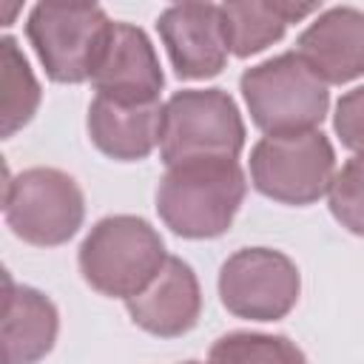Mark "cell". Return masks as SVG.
<instances>
[{"label": "cell", "mask_w": 364, "mask_h": 364, "mask_svg": "<svg viewBox=\"0 0 364 364\" xmlns=\"http://www.w3.org/2000/svg\"><path fill=\"white\" fill-rule=\"evenodd\" d=\"M247 193L245 171L228 156H199L165 165L156 213L182 239H216L230 230Z\"/></svg>", "instance_id": "obj_1"}, {"label": "cell", "mask_w": 364, "mask_h": 364, "mask_svg": "<svg viewBox=\"0 0 364 364\" xmlns=\"http://www.w3.org/2000/svg\"><path fill=\"white\" fill-rule=\"evenodd\" d=\"M159 230L142 216L117 213L100 219L80 245L77 264L85 284L108 299H131L165 264Z\"/></svg>", "instance_id": "obj_2"}, {"label": "cell", "mask_w": 364, "mask_h": 364, "mask_svg": "<svg viewBox=\"0 0 364 364\" xmlns=\"http://www.w3.org/2000/svg\"><path fill=\"white\" fill-rule=\"evenodd\" d=\"M239 91L250 119L264 134H290L318 128L330 108L327 82L299 51H284L239 77Z\"/></svg>", "instance_id": "obj_3"}, {"label": "cell", "mask_w": 364, "mask_h": 364, "mask_svg": "<svg viewBox=\"0 0 364 364\" xmlns=\"http://www.w3.org/2000/svg\"><path fill=\"white\" fill-rule=\"evenodd\" d=\"M336 176V151L318 131L267 134L250 148V185L282 205L318 202Z\"/></svg>", "instance_id": "obj_4"}, {"label": "cell", "mask_w": 364, "mask_h": 364, "mask_svg": "<svg viewBox=\"0 0 364 364\" xmlns=\"http://www.w3.org/2000/svg\"><path fill=\"white\" fill-rule=\"evenodd\" d=\"M3 216L11 233L34 247H57L77 236L85 219V196L60 168H26L6 176Z\"/></svg>", "instance_id": "obj_5"}, {"label": "cell", "mask_w": 364, "mask_h": 364, "mask_svg": "<svg viewBox=\"0 0 364 364\" xmlns=\"http://www.w3.org/2000/svg\"><path fill=\"white\" fill-rule=\"evenodd\" d=\"M111 20L88 3H37L26 20V37L48 80L77 85L91 80L108 43Z\"/></svg>", "instance_id": "obj_6"}, {"label": "cell", "mask_w": 364, "mask_h": 364, "mask_svg": "<svg viewBox=\"0 0 364 364\" xmlns=\"http://www.w3.org/2000/svg\"><path fill=\"white\" fill-rule=\"evenodd\" d=\"M245 122L233 97L222 88H185L162 105L159 156L176 165L199 156L239 159Z\"/></svg>", "instance_id": "obj_7"}, {"label": "cell", "mask_w": 364, "mask_h": 364, "mask_svg": "<svg viewBox=\"0 0 364 364\" xmlns=\"http://www.w3.org/2000/svg\"><path fill=\"white\" fill-rule=\"evenodd\" d=\"M219 299L228 313L247 321L284 318L301 293L296 262L273 247H242L219 267Z\"/></svg>", "instance_id": "obj_8"}, {"label": "cell", "mask_w": 364, "mask_h": 364, "mask_svg": "<svg viewBox=\"0 0 364 364\" xmlns=\"http://www.w3.org/2000/svg\"><path fill=\"white\" fill-rule=\"evenodd\" d=\"M156 31L179 80H210L230 57L222 9L210 0L173 3L156 17Z\"/></svg>", "instance_id": "obj_9"}, {"label": "cell", "mask_w": 364, "mask_h": 364, "mask_svg": "<svg viewBox=\"0 0 364 364\" xmlns=\"http://www.w3.org/2000/svg\"><path fill=\"white\" fill-rule=\"evenodd\" d=\"M131 321L159 338L191 333L202 313V290L193 267L179 256H168L159 273L131 299H125Z\"/></svg>", "instance_id": "obj_10"}, {"label": "cell", "mask_w": 364, "mask_h": 364, "mask_svg": "<svg viewBox=\"0 0 364 364\" xmlns=\"http://www.w3.org/2000/svg\"><path fill=\"white\" fill-rule=\"evenodd\" d=\"M91 85L102 97L125 102H151L159 100L165 74L159 57L139 26L114 23L108 43L91 74Z\"/></svg>", "instance_id": "obj_11"}, {"label": "cell", "mask_w": 364, "mask_h": 364, "mask_svg": "<svg viewBox=\"0 0 364 364\" xmlns=\"http://www.w3.org/2000/svg\"><path fill=\"white\" fill-rule=\"evenodd\" d=\"M296 51L327 85L364 77V11L353 6L327 9L299 34Z\"/></svg>", "instance_id": "obj_12"}, {"label": "cell", "mask_w": 364, "mask_h": 364, "mask_svg": "<svg viewBox=\"0 0 364 364\" xmlns=\"http://www.w3.org/2000/svg\"><path fill=\"white\" fill-rule=\"evenodd\" d=\"M88 136L100 154L117 162H139L154 154L162 134V102H125L97 94L85 117Z\"/></svg>", "instance_id": "obj_13"}, {"label": "cell", "mask_w": 364, "mask_h": 364, "mask_svg": "<svg viewBox=\"0 0 364 364\" xmlns=\"http://www.w3.org/2000/svg\"><path fill=\"white\" fill-rule=\"evenodd\" d=\"M3 355L11 364H34L46 358L60 333V313L57 304L40 293L37 287L17 284L11 273L3 276Z\"/></svg>", "instance_id": "obj_14"}, {"label": "cell", "mask_w": 364, "mask_h": 364, "mask_svg": "<svg viewBox=\"0 0 364 364\" xmlns=\"http://www.w3.org/2000/svg\"><path fill=\"white\" fill-rule=\"evenodd\" d=\"M230 54L247 60L279 43L290 26L284 0H222Z\"/></svg>", "instance_id": "obj_15"}, {"label": "cell", "mask_w": 364, "mask_h": 364, "mask_svg": "<svg viewBox=\"0 0 364 364\" xmlns=\"http://www.w3.org/2000/svg\"><path fill=\"white\" fill-rule=\"evenodd\" d=\"M0 57H3V108H0L3 139H11L23 125L34 119L43 91L14 37L6 34L0 40Z\"/></svg>", "instance_id": "obj_16"}, {"label": "cell", "mask_w": 364, "mask_h": 364, "mask_svg": "<svg viewBox=\"0 0 364 364\" xmlns=\"http://www.w3.org/2000/svg\"><path fill=\"white\" fill-rule=\"evenodd\" d=\"M210 361H301L304 353L287 336L228 333L208 350Z\"/></svg>", "instance_id": "obj_17"}, {"label": "cell", "mask_w": 364, "mask_h": 364, "mask_svg": "<svg viewBox=\"0 0 364 364\" xmlns=\"http://www.w3.org/2000/svg\"><path fill=\"white\" fill-rule=\"evenodd\" d=\"M327 205L344 230L364 236V156L347 159L341 171H336L327 191Z\"/></svg>", "instance_id": "obj_18"}, {"label": "cell", "mask_w": 364, "mask_h": 364, "mask_svg": "<svg viewBox=\"0 0 364 364\" xmlns=\"http://www.w3.org/2000/svg\"><path fill=\"white\" fill-rule=\"evenodd\" d=\"M333 128L347 151L364 156V85L341 94L333 114Z\"/></svg>", "instance_id": "obj_19"}, {"label": "cell", "mask_w": 364, "mask_h": 364, "mask_svg": "<svg viewBox=\"0 0 364 364\" xmlns=\"http://www.w3.org/2000/svg\"><path fill=\"white\" fill-rule=\"evenodd\" d=\"M287 3V14H290V23H301L304 17H310L324 0H284Z\"/></svg>", "instance_id": "obj_20"}, {"label": "cell", "mask_w": 364, "mask_h": 364, "mask_svg": "<svg viewBox=\"0 0 364 364\" xmlns=\"http://www.w3.org/2000/svg\"><path fill=\"white\" fill-rule=\"evenodd\" d=\"M20 9H23V0H3V26H6V28L14 26Z\"/></svg>", "instance_id": "obj_21"}, {"label": "cell", "mask_w": 364, "mask_h": 364, "mask_svg": "<svg viewBox=\"0 0 364 364\" xmlns=\"http://www.w3.org/2000/svg\"><path fill=\"white\" fill-rule=\"evenodd\" d=\"M43 3H88V6H97V0H43Z\"/></svg>", "instance_id": "obj_22"}, {"label": "cell", "mask_w": 364, "mask_h": 364, "mask_svg": "<svg viewBox=\"0 0 364 364\" xmlns=\"http://www.w3.org/2000/svg\"><path fill=\"white\" fill-rule=\"evenodd\" d=\"M173 3H182V0H173Z\"/></svg>", "instance_id": "obj_23"}]
</instances>
